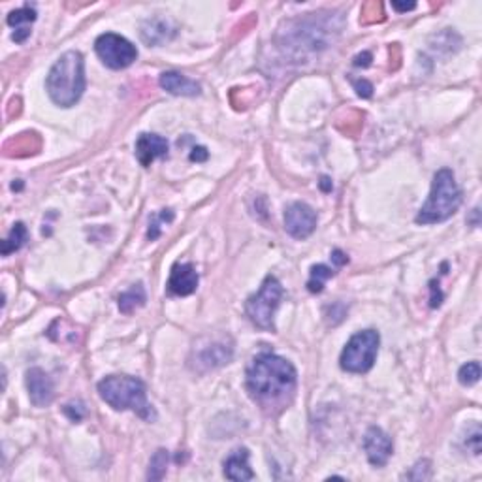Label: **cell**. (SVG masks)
Here are the masks:
<instances>
[{
	"label": "cell",
	"instance_id": "16",
	"mask_svg": "<svg viewBox=\"0 0 482 482\" xmlns=\"http://www.w3.org/2000/svg\"><path fill=\"white\" fill-rule=\"evenodd\" d=\"M168 31L173 32V29H170L168 19H163V17H155V19H149V21L143 23L142 26V38L145 40L149 46H157V43L168 40L170 34Z\"/></svg>",
	"mask_w": 482,
	"mask_h": 482
},
{
	"label": "cell",
	"instance_id": "15",
	"mask_svg": "<svg viewBox=\"0 0 482 482\" xmlns=\"http://www.w3.org/2000/svg\"><path fill=\"white\" fill-rule=\"evenodd\" d=\"M232 358V347L225 343H211V345L202 347L196 352V366L204 364L205 369H213V367L225 366Z\"/></svg>",
	"mask_w": 482,
	"mask_h": 482
},
{
	"label": "cell",
	"instance_id": "11",
	"mask_svg": "<svg viewBox=\"0 0 482 482\" xmlns=\"http://www.w3.org/2000/svg\"><path fill=\"white\" fill-rule=\"evenodd\" d=\"M168 142L158 134H142L136 140V158L142 166H151L157 158L168 155Z\"/></svg>",
	"mask_w": 482,
	"mask_h": 482
},
{
	"label": "cell",
	"instance_id": "5",
	"mask_svg": "<svg viewBox=\"0 0 482 482\" xmlns=\"http://www.w3.org/2000/svg\"><path fill=\"white\" fill-rule=\"evenodd\" d=\"M281 298H283V287L277 281V277L267 275L258 294L247 299L245 311L252 324L260 330H275V311L281 304Z\"/></svg>",
	"mask_w": 482,
	"mask_h": 482
},
{
	"label": "cell",
	"instance_id": "21",
	"mask_svg": "<svg viewBox=\"0 0 482 482\" xmlns=\"http://www.w3.org/2000/svg\"><path fill=\"white\" fill-rule=\"evenodd\" d=\"M32 21H36V11L29 8V6L21 8V10L11 11L8 16V25L16 26V31H31L26 25Z\"/></svg>",
	"mask_w": 482,
	"mask_h": 482
},
{
	"label": "cell",
	"instance_id": "6",
	"mask_svg": "<svg viewBox=\"0 0 482 482\" xmlns=\"http://www.w3.org/2000/svg\"><path fill=\"white\" fill-rule=\"evenodd\" d=\"M381 337L375 330L358 332L341 352V369L349 373H367L375 364Z\"/></svg>",
	"mask_w": 482,
	"mask_h": 482
},
{
	"label": "cell",
	"instance_id": "8",
	"mask_svg": "<svg viewBox=\"0 0 482 482\" xmlns=\"http://www.w3.org/2000/svg\"><path fill=\"white\" fill-rule=\"evenodd\" d=\"M284 228L296 240H305L317 228V213L304 202H294L284 211Z\"/></svg>",
	"mask_w": 482,
	"mask_h": 482
},
{
	"label": "cell",
	"instance_id": "17",
	"mask_svg": "<svg viewBox=\"0 0 482 482\" xmlns=\"http://www.w3.org/2000/svg\"><path fill=\"white\" fill-rule=\"evenodd\" d=\"M145 289H143L142 283L134 284L130 290H126L119 296V311L123 314H130L136 309L145 305Z\"/></svg>",
	"mask_w": 482,
	"mask_h": 482
},
{
	"label": "cell",
	"instance_id": "7",
	"mask_svg": "<svg viewBox=\"0 0 482 482\" xmlns=\"http://www.w3.org/2000/svg\"><path fill=\"white\" fill-rule=\"evenodd\" d=\"M95 49L96 55L102 58V63L111 70L126 68L138 58V49L126 38L113 34V32H106L96 38Z\"/></svg>",
	"mask_w": 482,
	"mask_h": 482
},
{
	"label": "cell",
	"instance_id": "27",
	"mask_svg": "<svg viewBox=\"0 0 482 482\" xmlns=\"http://www.w3.org/2000/svg\"><path fill=\"white\" fill-rule=\"evenodd\" d=\"M207 157H210V153L205 147H194L193 153H190V160H194V163H205Z\"/></svg>",
	"mask_w": 482,
	"mask_h": 482
},
{
	"label": "cell",
	"instance_id": "30",
	"mask_svg": "<svg viewBox=\"0 0 482 482\" xmlns=\"http://www.w3.org/2000/svg\"><path fill=\"white\" fill-rule=\"evenodd\" d=\"M414 6H416L414 2H411V4H399V2H392V8L398 11H409V10H413Z\"/></svg>",
	"mask_w": 482,
	"mask_h": 482
},
{
	"label": "cell",
	"instance_id": "9",
	"mask_svg": "<svg viewBox=\"0 0 482 482\" xmlns=\"http://www.w3.org/2000/svg\"><path fill=\"white\" fill-rule=\"evenodd\" d=\"M364 448H366L369 463L375 467L386 466L388 458L392 456L394 452L392 439L377 426H373V428L367 430L366 439H364Z\"/></svg>",
	"mask_w": 482,
	"mask_h": 482
},
{
	"label": "cell",
	"instance_id": "20",
	"mask_svg": "<svg viewBox=\"0 0 482 482\" xmlns=\"http://www.w3.org/2000/svg\"><path fill=\"white\" fill-rule=\"evenodd\" d=\"M166 467H168V452L164 448H158L151 458L149 463V471H147V478L149 481H160L166 475Z\"/></svg>",
	"mask_w": 482,
	"mask_h": 482
},
{
	"label": "cell",
	"instance_id": "4",
	"mask_svg": "<svg viewBox=\"0 0 482 482\" xmlns=\"http://www.w3.org/2000/svg\"><path fill=\"white\" fill-rule=\"evenodd\" d=\"M461 204V190L458 187L454 173L451 170H439L434 175V183H431V193L422 205V210L416 215L419 225H435V222H443L448 217H452L458 211Z\"/></svg>",
	"mask_w": 482,
	"mask_h": 482
},
{
	"label": "cell",
	"instance_id": "2",
	"mask_svg": "<svg viewBox=\"0 0 482 482\" xmlns=\"http://www.w3.org/2000/svg\"><path fill=\"white\" fill-rule=\"evenodd\" d=\"M49 98L61 108H70L85 91V63L79 51L64 53L49 70L46 79Z\"/></svg>",
	"mask_w": 482,
	"mask_h": 482
},
{
	"label": "cell",
	"instance_id": "22",
	"mask_svg": "<svg viewBox=\"0 0 482 482\" xmlns=\"http://www.w3.org/2000/svg\"><path fill=\"white\" fill-rule=\"evenodd\" d=\"M478 379H481V364L478 362H469L466 366H461L460 371H458V381L466 386L478 383Z\"/></svg>",
	"mask_w": 482,
	"mask_h": 482
},
{
	"label": "cell",
	"instance_id": "1",
	"mask_svg": "<svg viewBox=\"0 0 482 482\" xmlns=\"http://www.w3.org/2000/svg\"><path fill=\"white\" fill-rule=\"evenodd\" d=\"M298 375L289 360L262 352L247 367V392L266 413L275 414L290 405Z\"/></svg>",
	"mask_w": 482,
	"mask_h": 482
},
{
	"label": "cell",
	"instance_id": "3",
	"mask_svg": "<svg viewBox=\"0 0 482 482\" xmlns=\"http://www.w3.org/2000/svg\"><path fill=\"white\" fill-rule=\"evenodd\" d=\"M100 398L116 411L130 409L143 420H155L157 413L147 401L145 384L128 375H110L98 383Z\"/></svg>",
	"mask_w": 482,
	"mask_h": 482
},
{
	"label": "cell",
	"instance_id": "29",
	"mask_svg": "<svg viewBox=\"0 0 482 482\" xmlns=\"http://www.w3.org/2000/svg\"><path fill=\"white\" fill-rule=\"evenodd\" d=\"M369 61H371V53H362L354 58V66H369Z\"/></svg>",
	"mask_w": 482,
	"mask_h": 482
},
{
	"label": "cell",
	"instance_id": "31",
	"mask_svg": "<svg viewBox=\"0 0 482 482\" xmlns=\"http://www.w3.org/2000/svg\"><path fill=\"white\" fill-rule=\"evenodd\" d=\"M320 187H322V190H324V193H328V190H332L330 179H328V178H322V181H320Z\"/></svg>",
	"mask_w": 482,
	"mask_h": 482
},
{
	"label": "cell",
	"instance_id": "10",
	"mask_svg": "<svg viewBox=\"0 0 482 482\" xmlns=\"http://www.w3.org/2000/svg\"><path fill=\"white\" fill-rule=\"evenodd\" d=\"M26 390H29V398L32 405L36 407H46L53 401L55 396V386L49 375L40 367H32L26 371Z\"/></svg>",
	"mask_w": 482,
	"mask_h": 482
},
{
	"label": "cell",
	"instance_id": "12",
	"mask_svg": "<svg viewBox=\"0 0 482 482\" xmlns=\"http://www.w3.org/2000/svg\"><path fill=\"white\" fill-rule=\"evenodd\" d=\"M198 289V273L193 264H175L168 279V290L175 296H190Z\"/></svg>",
	"mask_w": 482,
	"mask_h": 482
},
{
	"label": "cell",
	"instance_id": "13",
	"mask_svg": "<svg viewBox=\"0 0 482 482\" xmlns=\"http://www.w3.org/2000/svg\"><path fill=\"white\" fill-rule=\"evenodd\" d=\"M158 83L164 91H168L170 95L175 96H196L202 91L200 83L179 72H164Z\"/></svg>",
	"mask_w": 482,
	"mask_h": 482
},
{
	"label": "cell",
	"instance_id": "25",
	"mask_svg": "<svg viewBox=\"0 0 482 482\" xmlns=\"http://www.w3.org/2000/svg\"><path fill=\"white\" fill-rule=\"evenodd\" d=\"M354 89H357L358 95L364 96V98H369V96L373 95V85L369 83V81H366V79H357V81H354Z\"/></svg>",
	"mask_w": 482,
	"mask_h": 482
},
{
	"label": "cell",
	"instance_id": "28",
	"mask_svg": "<svg viewBox=\"0 0 482 482\" xmlns=\"http://www.w3.org/2000/svg\"><path fill=\"white\" fill-rule=\"evenodd\" d=\"M332 262L336 264V266H345L347 262H349V257H347L345 252L339 251V249H336V251L332 252Z\"/></svg>",
	"mask_w": 482,
	"mask_h": 482
},
{
	"label": "cell",
	"instance_id": "26",
	"mask_svg": "<svg viewBox=\"0 0 482 482\" xmlns=\"http://www.w3.org/2000/svg\"><path fill=\"white\" fill-rule=\"evenodd\" d=\"M430 290H431V298H430V307H439L441 302H443V294H441L439 283L437 281H431L430 283Z\"/></svg>",
	"mask_w": 482,
	"mask_h": 482
},
{
	"label": "cell",
	"instance_id": "18",
	"mask_svg": "<svg viewBox=\"0 0 482 482\" xmlns=\"http://www.w3.org/2000/svg\"><path fill=\"white\" fill-rule=\"evenodd\" d=\"M334 275H336L334 267L326 266V264H317V266L311 267V277L309 281H307V289H309V292L313 294L322 292L326 281L334 277Z\"/></svg>",
	"mask_w": 482,
	"mask_h": 482
},
{
	"label": "cell",
	"instance_id": "19",
	"mask_svg": "<svg viewBox=\"0 0 482 482\" xmlns=\"http://www.w3.org/2000/svg\"><path fill=\"white\" fill-rule=\"evenodd\" d=\"M25 241H26V226L23 225V222H17V225H14V228H11L10 236L2 241V249H0V251H2L4 257H8L11 252L19 251Z\"/></svg>",
	"mask_w": 482,
	"mask_h": 482
},
{
	"label": "cell",
	"instance_id": "23",
	"mask_svg": "<svg viewBox=\"0 0 482 482\" xmlns=\"http://www.w3.org/2000/svg\"><path fill=\"white\" fill-rule=\"evenodd\" d=\"M64 414L73 422H79L87 414V409H85V405L81 401H76V404L64 405Z\"/></svg>",
	"mask_w": 482,
	"mask_h": 482
},
{
	"label": "cell",
	"instance_id": "14",
	"mask_svg": "<svg viewBox=\"0 0 482 482\" xmlns=\"http://www.w3.org/2000/svg\"><path fill=\"white\" fill-rule=\"evenodd\" d=\"M225 477L230 481H252L255 473L249 467V451L236 448L225 460Z\"/></svg>",
	"mask_w": 482,
	"mask_h": 482
},
{
	"label": "cell",
	"instance_id": "24",
	"mask_svg": "<svg viewBox=\"0 0 482 482\" xmlns=\"http://www.w3.org/2000/svg\"><path fill=\"white\" fill-rule=\"evenodd\" d=\"M173 219V213L170 210H164L163 213H160V217H158L157 220H153L151 222V228H149V240H157L158 236H160V226H158V220H172Z\"/></svg>",
	"mask_w": 482,
	"mask_h": 482
}]
</instances>
